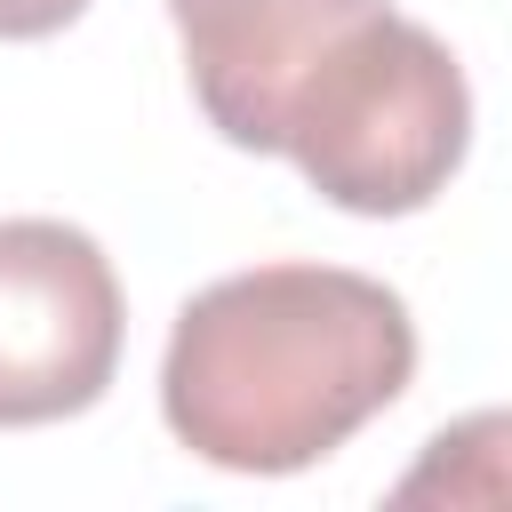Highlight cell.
I'll use <instances>...</instances> for the list:
<instances>
[{"label": "cell", "instance_id": "6da1fadb", "mask_svg": "<svg viewBox=\"0 0 512 512\" xmlns=\"http://www.w3.org/2000/svg\"><path fill=\"white\" fill-rule=\"evenodd\" d=\"M416 376L408 304L344 264H256L200 288L160 352V416L216 472H304Z\"/></svg>", "mask_w": 512, "mask_h": 512}, {"label": "cell", "instance_id": "7a4b0ae2", "mask_svg": "<svg viewBox=\"0 0 512 512\" xmlns=\"http://www.w3.org/2000/svg\"><path fill=\"white\" fill-rule=\"evenodd\" d=\"M472 144V88L440 32L392 0L360 16L280 104L272 152L344 216H416L448 192Z\"/></svg>", "mask_w": 512, "mask_h": 512}, {"label": "cell", "instance_id": "3957f363", "mask_svg": "<svg viewBox=\"0 0 512 512\" xmlns=\"http://www.w3.org/2000/svg\"><path fill=\"white\" fill-rule=\"evenodd\" d=\"M128 304L112 256L64 216L0 224V424H56L104 400Z\"/></svg>", "mask_w": 512, "mask_h": 512}, {"label": "cell", "instance_id": "277c9868", "mask_svg": "<svg viewBox=\"0 0 512 512\" xmlns=\"http://www.w3.org/2000/svg\"><path fill=\"white\" fill-rule=\"evenodd\" d=\"M384 0H168L192 96L240 152H272L296 80Z\"/></svg>", "mask_w": 512, "mask_h": 512}, {"label": "cell", "instance_id": "5b68a950", "mask_svg": "<svg viewBox=\"0 0 512 512\" xmlns=\"http://www.w3.org/2000/svg\"><path fill=\"white\" fill-rule=\"evenodd\" d=\"M392 504H512V408L456 416L392 480Z\"/></svg>", "mask_w": 512, "mask_h": 512}, {"label": "cell", "instance_id": "8992f818", "mask_svg": "<svg viewBox=\"0 0 512 512\" xmlns=\"http://www.w3.org/2000/svg\"><path fill=\"white\" fill-rule=\"evenodd\" d=\"M88 0H0V40H48L80 16Z\"/></svg>", "mask_w": 512, "mask_h": 512}]
</instances>
